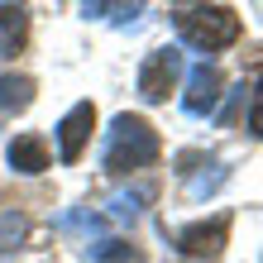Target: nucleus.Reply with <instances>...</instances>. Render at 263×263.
<instances>
[{"mask_svg": "<svg viewBox=\"0 0 263 263\" xmlns=\"http://www.w3.org/2000/svg\"><path fill=\"white\" fill-rule=\"evenodd\" d=\"M5 158L14 173H24V177H39L43 167H48V144H43L39 134H20L14 144L5 148Z\"/></svg>", "mask_w": 263, "mask_h": 263, "instance_id": "7", "label": "nucleus"}, {"mask_svg": "<svg viewBox=\"0 0 263 263\" xmlns=\"http://www.w3.org/2000/svg\"><path fill=\"white\" fill-rule=\"evenodd\" d=\"M239 96H244V86H235V91H230V105L220 110V125H230V120H235V105H239Z\"/></svg>", "mask_w": 263, "mask_h": 263, "instance_id": "17", "label": "nucleus"}, {"mask_svg": "<svg viewBox=\"0 0 263 263\" xmlns=\"http://www.w3.org/2000/svg\"><path fill=\"white\" fill-rule=\"evenodd\" d=\"M139 14H144V0H120V5H115V24L125 29L129 20H139Z\"/></svg>", "mask_w": 263, "mask_h": 263, "instance_id": "15", "label": "nucleus"}, {"mask_svg": "<svg viewBox=\"0 0 263 263\" xmlns=\"http://www.w3.org/2000/svg\"><path fill=\"white\" fill-rule=\"evenodd\" d=\"M225 177H230V167H225V163H211V173H192V177H187V196L201 201V196L220 192V187H225Z\"/></svg>", "mask_w": 263, "mask_h": 263, "instance_id": "11", "label": "nucleus"}, {"mask_svg": "<svg viewBox=\"0 0 263 263\" xmlns=\"http://www.w3.org/2000/svg\"><path fill=\"white\" fill-rule=\"evenodd\" d=\"M158 158V134H153L148 120L139 115H115L110 129H105V148H101V167L105 173H134V167H148Z\"/></svg>", "mask_w": 263, "mask_h": 263, "instance_id": "1", "label": "nucleus"}, {"mask_svg": "<svg viewBox=\"0 0 263 263\" xmlns=\"http://www.w3.org/2000/svg\"><path fill=\"white\" fill-rule=\"evenodd\" d=\"M82 14L86 20H101V14H110V0H82Z\"/></svg>", "mask_w": 263, "mask_h": 263, "instance_id": "16", "label": "nucleus"}, {"mask_svg": "<svg viewBox=\"0 0 263 263\" xmlns=\"http://www.w3.org/2000/svg\"><path fill=\"white\" fill-rule=\"evenodd\" d=\"M230 239V215H215V220H201V225H187L173 235V249L187 254V258H215Z\"/></svg>", "mask_w": 263, "mask_h": 263, "instance_id": "4", "label": "nucleus"}, {"mask_svg": "<svg viewBox=\"0 0 263 263\" xmlns=\"http://www.w3.org/2000/svg\"><path fill=\"white\" fill-rule=\"evenodd\" d=\"M24 230H29V220H24V215H0V249H14V244H20L24 239Z\"/></svg>", "mask_w": 263, "mask_h": 263, "instance_id": "13", "label": "nucleus"}, {"mask_svg": "<svg viewBox=\"0 0 263 263\" xmlns=\"http://www.w3.org/2000/svg\"><path fill=\"white\" fill-rule=\"evenodd\" d=\"M29 101H34V82L29 77H14V72L0 77V110H24Z\"/></svg>", "mask_w": 263, "mask_h": 263, "instance_id": "10", "label": "nucleus"}, {"mask_svg": "<svg viewBox=\"0 0 263 263\" xmlns=\"http://www.w3.org/2000/svg\"><path fill=\"white\" fill-rule=\"evenodd\" d=\"M177 77H182V53L177 48H153L144 58V67H139V96L148 105L167 101V91L177 86Z\"/></svg>", "mask_w": 263, "mask_h": 263, "instance_id": "3", "label": "nucleus"}, {"mask_svg": "<svg viewBox=\"0 0 263 263\" xmlns=\"http://www.w3.org/2000/svg\"><path fill=\"white\" fill-rule=\"evenodd\" d=\"M153 196H158V187H153V182H139V187H129V192H115V196H110V220L134 225Z\"/></svg>", "mask_w": 263, "mask_h": 263, "instance_id": "9", "label": "nucleus"}, {"mask_svg": "<svg viewBox=\"0 0 263 263\" xmlns=\"http://www.w3.org/2000/svg\"><path fill=\"white\" fill-rule=\"evenodd\" d=\"M29 34V10L20 0H0V53H20Z\"/></svg>", "mask_w": 263, "mask_h": 263, "instance_id": "8", "label": "nucleus"}, {"mask_svg": "<svg viewBox=\"0 0 263 263\" xmlns=\"http://www.w3.org/2000/svg\"><path fill=\"white\" fill-rule=\"evenodd\" d=\"M173 29H177V39L187 43V48L196 53H220L230 48V43L239 39V14L235 10H225V5H192V10H177L173 14Z\"/></svg>", "mask_w": 263, "mask_h": 263, "instance_id": "2", "label": "nucleus"}, {"mask_svg": "<svg viewBox=\"0 0 263 263\" xmlns=\"http://www.w3.org/2000/svg\"><path fill=\"white\" fill-rule=\"evenodd\" d=\"M91 258L96 263H139V254L129 244H120V239H96L91 244Z\"/></svg>", "mask_w": 263, "mask_h": 263, "instance_id": "12", "label": "nucleus"}, {"mask_svg": "<svg viewBox=\"0 0 263 263\" xmlns=\"http://www.w3.org/2000/svg\"><path fill=\"white\" fill-rule=\"evenodd\" d=\"M215 101H220V72H215L211 63H196L187 72V91H182V110L187 115H211L215 110Z\"/></svg>", "mask_w": 263, "mask_h": 263, "instance_id": "6", "label": "nucleus"}, {"mask_svg": "<svg viewBox=\"0 0 263 263\" xmlns=\"http://www.w3.org/2000/svg\"><path fill=\"white\" fill-rule=\"evenodd\" d=\"M58 230H86V235H96V230H101V215L96 211H67L63 220H58Z\"/></svg>", "mask_w": 263, "mask_h": 263, "instance_id": "14", "label": "nucleus"}, {"mask_svg": "<svg viewBox=\"0 0 263 263\" xmlns=\"http://www.w3.org/2000/svg\"><path fill=\"white\" fill-rule=\"evenodd\" d=\"M91 129H96V105L91 101H77L72 110L63 115V125H58V158L63 163H77L82 158V148H86V139Z\"/></svg>", "mask_w": 263, "mask_h": 263, "instance_id": "5", "label": "nucleus"}]
</instances>
